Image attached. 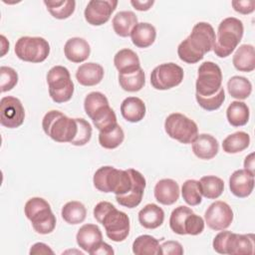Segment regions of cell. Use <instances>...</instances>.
Segmentation results:
<instances>
[{"mask_svg":"<svg viewBox=\"0 0 255 255\" xmlns=\"http://www.w3.org/2000/svg\"><path fill=\"white\" fill-rule=\"evenodd\" d=\"M215 39L213 27L209 23L198 22L193 26L189 36L178 45L177 55L181 61L195 64L213 49Z\"/></svg>","mask_w":255,"mask_h":255,"instance_id":"1","label":"cell"},{"mask_svg":"<svg viewBox=\"0 0 255 255\" xmlns=\"http://www.w3.org/2000/svg\"><path fill=\"white\" fill-rule=\"evenodd\" d=\"M93 183L99 191L125 195L132 187V177L128 169H117L114 166L106 165L96 170Z\"/></svg>","mask_w":255,"mask_h":255,"instance_id":"2","label":"cell"},{"mask_svg":"<svg viewBox=\"0 0 255 255\" xmlns=\"http://www.w3.org/2000/svg\"><path fill=\"white\" fill-rule=\"evenodd\" d=\"M244 27L241 20L227 17L218 25L217 35L213 46L214 54L219 58H226L237 48L242 40Z\"/></svg>","mask_w":255,"mask_h":255,"instance_id":"3","label":"cell"},{"mask_svg":"<svg viewBox=\"0 0 255 255\" xmlns=\"http://www.w3.org/2000/svg\"><path fill=\"white\" fill-rule=\"evenodd\" d=\"M44 132L57 142H71L77 134L76 119L68 118L60 111L48 112L42 120Z\"/></svg>","mask_w":255,"mask_h":255,"instance_id":"4","label":"cell"},{"mask_svg":"<svg viewBox=\"0 0 255 255\" xmlns=\"http://www.w3.org/2000/svg\"><path fill=\"white\" fill-rule=\"evenodd\" d=\"M24 212L37 233L46 235L54 231L56 227V216L50 204L44 198H30L25 203Z\"/></svg>","mask_w":255,"mask_h":255,"instance_id":"5","label":"cell"},{"mask_svg":"<svg viewBox=\"0 0 255 255\" xmlns=\"http://www.w3.org/2000/svg\"><path fill=\"white\" fill-rule=\"evenodd\" d=\"M213 249L219 254L249 255L254 252V235L221 231L213 239Z\"/></svg>","mask_w":255,"mask_h":255,"instance_id":"6","label":"cell"},{"mask_svg":"<svg viewBox=\"0 0 255 255\" xmlns=\"http://www.w3.org/2000/svg\"><path fill=\"white\" fill-rule=\"evenodd\" d=\"M47 84L51 99L62 104L70 101L74 94V83L69 70L64 66H54L47 74Z\"/></svg>","mask_w":255,"mask_h":255,"instance_id":"7","label":"cell"},{"mask_svg":"<svg viewBox=\"0 0 255 255\" xmlns=\"http://www.w3.org/2000/svg\"><path fill=\"white\" fill-rule=\"evenodd\" d=\"M164 130L169 137L183 144L192 143L198 135L196 123L180 113H172L165 119Z\"/></svg>","mask_w":255,"mask_h":255,"instance_id":"8","label":"cell"},{"mask_svg":"<svg viewBox=\"0 0 255 255\" xmlns=\"http://www.w3.org/2000/svg\"><path fill=\"white\" fill-rule=\"evenodd\" d=\"M14 51L16 56L24 62L42 63L50 54V45L42 37L24 36L17 40Z\"/></svg>","mask_w":255,"mask_h":255,"instance_id":"9","label":"cell"},{"mask_svg":"<svg viewBox=\"0 0 255 255\" xmlns=\"http://www.w3.org/2000/svg\"><path fill=\"white\" fill-rule=\"evenodd\" d=\"M222 72L220 67L207 61L202 63L197 72V79L195 82L196 94L202 97L214 95L222 87Z\"/></svg>","mask_w":255,"mask_h":255,"instance_id":"10","label":"cell"},{"mask_svg":"<svg viewBox=\"0 0 255 255\" xmlns=\"http://www.w3.org/2000/svg\"><path fill=\"white\" fill-rule=\"evenodd\" d=\"M101 223L106 231L109 239L115 242L124 241L129 233V218L127 213L118 210L114 205L102 216Z\"/></svg>","mask_w":255,"mask_h":255,"instance_id":"11","label":"cell"},{"mask_svg":"<svg viewBox=\"0 0 255 255\" xmlns=\"http://www.w3.org/2000/svg\"><path fill=\"white\" fill-rule=\"evenodd\" d=\"M184 77L182 68L174 63L156 66L150 74V84L155 90L165 91L178 86Z\"/></svg>","mask_w":255,"mask_h":255,"instance_id":"12","label":"cell"},{"mask_svg":"<svg viewBox=\"0 0 255 255\" xmlns=\"http://www.w3.org/2000/svg\"><path fill=\"white\" fill-rule=\"evenodd\" d=\"M25 119V110L18 98L3 97L0 101V123L8 128L22 126Z\"/></svg>","mask_w":255,"mask_h":255,"instance_id":"13","label":"cell"},{"mask_svg":"<svg viewBox=\"0 0 255 255\" xmlns=\"http://www.w3.org/2000/svg\"><path fill=\"white\" fill-rule=\"evenodd\" d=\"M204 219L210 229L215 231L224 230L233 221V211L226 202L217 200L207 207L204 213Z\"/></svg>","mask_w":255,"mask_h":255,"instance_id":"14","label":"cell"},{"mask_svg":"<svg viewBox=\"0 0 255 255\" xmlns=\"http://www.w3.org/2000/svg\"><path fill=\"white\" fill-rule=\"evenodd\" d=\"M118 5L117 0H91L88 2L84 16L86 21L93 26H101L107 23Z\"/></svg>","mask_w":255,"mask_h":255,"instance_id":"15","label":"cell"},{"mask_svg":"<svg viewBox=\"0 0 255 255\" xmlns=\"http://www.w3.org/2000/svg\"><path fill=\"white\" fill-rule=\"evenodd\" d=\"M128 171L132 177V187L125 195H116V200L122 206L134 208L141 202L146 182L144 176L139 171L133 168H128Z\"/></svg>","mask_w":255,"mask_h":255,"instance_id":"16","label":"cell"},{"mask_svg":"<svg viewBox=\"0 0 255 255\" xmlns=\"http://www.w3.org/2000/svg\"><path fill=\"white\" fill-rule=\"evenodd\" d=\"M229 188L236 197L245 198L249 196L254 188V174L245 169L235 170L229 178Z\"/></svg>","mask_w":255,"mask_h":255,"instance_id":"17","label":"cell"},{"mask_svg":"<svg viewBox=\"0 0 255 255\" xmlns=\"http://www.w3.org/2000/svg\"><path fill=\"white\" fill-rule=\"evenodd\" d=\"M178 183L171 178H163L156 182L153 193L157 202L163 205H171L179 198Z\"/></svg>","mask_w":255,"mask_h":255,"instance_id":"18","label":"cell"},{"mask_svg":"<svg viewBox=\"0 0 255 255\" xmlns=\"http://www.w3.org/2000/svg\"><path fill=\"white\" fill-rule=\"evenodd\" d=\"M219 150L217 139L209 133H200L192 142V151L200 159H211Z\"/></svg>","mask_w":255,"mask_h":255,"instance_id":"19","label":"cell"},{"mask_svg":"<svg viewBox=\"0 0 255 255\" xmlns=\"http://www.w3.org/2000/svg\"><path fill=\"white\" fill-rule=\"evenodd\" d=\"M104 68L97 63L89 62L82 64L76 72V79L82 86L92 87L100 84L104 78Z\"/></svg>","mask_w":255,"mask_h":255,"instance_id":"20","label":"cell"},{"mask_svg":"<svg viewBox=\"0 0 255 255\" xmlns=\"http://www.w3.org/2000/svg\"><path fill=\"white\" fill-rule=\"evenodd\" d=\"M64 53L69 61L73 63H82L90 57L91 47L85 39L73 37L65 43Z\"/></svg>","mask_w":255,"mask_h":255,"instance_id":"21","label":"cell"},{"mask_svg":"<svg viewBox=\"0 0 255 255\" xmlns=\"http://www.w3.org/2000/svg\"><path fill=\"white\" fill-rule=\"evenodd\" d=\"M103 239L101 229L96 224H84L76 235L77 244L86 252H90Z\"/></svg>","mask_w":255,"mask_h":255,"instance_id":"22","label":"cell"},{"mask_svg":"<svg viewBox=\"0 0 255 255\" xmlns=\"http://www.w3.org/2000/svg\"><path fill=\"white\" fill-rule=\"evenodd\" d=\"M114 64L119 74H131L140 69L139 58L135 52L130 49H122L114 57Z\"/></svg>","mask_w":255,"mask_h":255,"instance_id":"23","label":"cell"},{"mask_svg":"<svg viewBox=\"0 0 255 255\" xmlns=\"http://www.w3.org/2000/svg\"><path fill=\"white\" fill-rule=\"evenodd\" d=\"M145 112V104L137 97H128L121 104V114L129 123L140 122L144 118Z\"/></svg>","mask_w":255,"mask_h":255,"instance_id":"24","label":"cell"},{"mask_svg":"<svg viewBox=\"0 0 255 255\" xmlns=\"http://www.w3.org/2000/svg\"><path fill=\"white\" fill-rule=\"evenodd\" d=\"M156 38V30L153 25L146 22L137 23L131 33L130 39L132 44L137 48H147L153 44Z\"/></svg>","mask_w":255,"mask_h":255,"instance_id":"25","label":"cell"},{"mask_svg":"<svg viewBox=\"0 0 255 255\" xmlns=\"http://www.w3.org/2000/svg\"><path fill=\"white\" fill-rule=\"evenodd\" d=\"M233 66L240 72H252L255 69L254 47L250 44H243L237 48L232 58Z\"/></svg>","mask_w":255,"mask_h":255,"instance_id":"26","label":"cell"},{"mask_svg":"<svg viewBox=\"0 0 255 255\" xmlns=\"http://www.w3.org/2000/svg\"><path fill=\"white\" fill-rule=\"evenodd\" d=\"M164 220V211L154 203L146 204L138 212V221L146 229H155L159 227Z\"/></svg>","mask_w":255,"mask_h":255,"instance_id":"27","label":"cell"},{"mask_svg":"<svg viewBox=\"0 0 255 255\" xmlns=\"http://www.w3.org/2000/svg\"><path fill=\"white\" fill-rule=\"evenodd\" d=\"M115 33L120 37H128L137 24V17L131 11H120L118 12L112 21Z\"/></svg>","mask_w":255,"mask_h":255,"instance_id":"28","label":"cell"},{"mask_svg":"<svg viewBox=\"0 0 255 255\" xmlns=\"http://www.w3.org/2000/svg\"><path fill=\"white\" fill-rule=\"evenodd\" d=\"M92 121L94 126L100 132L111 131L119 125L116 113L110 107V105L99 110L92 117Z\"/></svg>","mask_w":255,"mask_h":255,"instance_id":"29","label":"cell"},{"mask_svg":"<svg viewBox=\"0 0 255 255\" xmlns=\"http://www.w3.org/2000/svg\"><path fill=\"white\" fill-rule=\"evenodd\" d=\"M249 108L244 102L234 101L228 106L226 110V118L232 127L245 126L249 121Z\"/></svg>","mask_w":255,"mask_h":255,"instance_id":"30","label":"cell"},{"mask_svg":"<svg viewBox=\"0 0 255 255\" xmlns=\"http://www.w3.org/2000/svg\"><path fill=\"white\" fill-rule=\"evenodd\" d=\"M61 215L64 221H66L68 224L76 225L85 221L87 209L80 201H69L62 207Z\"/></svg>","mask_w":255,"mask_h":255,"instance_id":"31","label":"cell"},{"mask_svg":"<svg viewBox=\"0 0 255 255\" xmlns=\"http://www.w3.org/2000/svg\"><path fill=\"white\" fill-rule=\"evenodd\" d=\"M132 252L136 255H159L160 245L156 238L151 235H140L132 243Z\"/></svg>","mask_w":255,"mask_h":255,"instance_id":"32","label":"cell"},{"mask_svg":"<svg viewBox=\"0 0 255 255\" xmlns=\"http://www.w3.org/2000/svg\"><path fill=\"white\" fill-rule=\"evenodd\" d=\"M199 186L202 196L207 199H216L224 190V181L215 175H206L200 178Z\"/></svg>","mask_w":255,"mask_h":255,"instance_id":"33","label":"cell"},{"mask_svg":"<svg viewBox=\"0 0 255 255\" xmlns=\"http://www.w3.org/2000/svg\"><path fill=\"white\" fill-rule=\"evenodd\" d=\"M250 144V136L245 131H236L227 135L222 142L223 151L226 153H238L246 149Z\"/></svg>","mask_w":255,"mask_h":255,"instance_id":"34","label":"cell"},{"mask_svg":"<svg viewBox=\"0 0 255 255\" xmlns=\"http://www.w3.org/2000/svg\"><path fill=\"white\" fill-rule=\"evenodd\" d=\"M227 90L232 98L245 100L252 92V84L245 77L233 76L227 82Z\"/></svg>","mask_w":255,"mask_h":255,"instance_id":"35","label":"cell"},{"mask_svg":"<svg viewBox=\"0 0 255 255\" xmlns=\"http://www.w3.org/2000/svg\"><path fill=\"white\" fill-rule=\"evenodd\" d=\"M44 4L50 14L59 20L69 18L76 8V2L74 0H45Z\"/></svg>","mask_w":255,"mask_h":255,"instance_id":"36","label":"cell"},{"mask_svg":"<svg viewBox=\"0 0 255 255\" xmlns=\"http://www.w3.org/2000/svg\"><path fill=\"white\" fill-rule=\"evenodd\" d=\"M119 83L124 91L134 93L140 91L145 84V75L143 70H139L131 73L122 75L119 74Z\"/></svg>","mask_w":255,"mask_h":255,"instance_id":"37","label":"cell"},{"mask_svg":"<svg viewBox=\"0 0 255 255\" xmlns=\"http://www.w3.org/2000/svg\"><path fill=\"white\" fill-rule=\"evenodd\" d=\"M181 195L183 200L190 206H196L202 201L199 181L195 179H187L181 187Z\"/></svg>","mask_w":255,"mask_h":255,"instance_id":"38","label":"cell"},{"mask_svg":"<svg viewBox=\"0 0 255 255\" xmlns=\"http://www.w3.org/2000/svg\"><path fill=\"white\" fill-rule=\"evenodd\" d=\"M193 211L191 208L183 205H180L175 209H173L169 217L170 229L178 235H185V231H184L185 219Z\"/></svg>","mask_w":255,"mask_h":255,"instance_id":"39","label":"cell"},{"mask_svg":"<svg viewBox=\"0 0 255 255\" xmlns=\"http://www.w3.org/2000/svg\"><path fill=\"white\" fill-rule=\"evenodd\" d=\"M125 139V132L120 125L108 132L99 133V142L102 147L107 149H114L120 146Z\"/></svg>","mask_w":255,"mask_h":255,"instance_id":"40","label":"cell"},{"mask_svg":"<svg viewBox=\"0 0 255 255\" xmlns=\"http://www.w3.org/2000/svg\"><path fill=\"white\" fill-rule=\"evenodd\" d=\"M109 105L107 97L101 92H91L88 94L84 101V109L89 118L92 117L102 108Z\"/></svg>","mask_w":255,"mask_h":255,"instance_id":"41","label":"cell"},{"mask_svg":"<svg viewBox=\"0 0 255 255\" xmlns=\"http://www.w3.org/2000/svg\"><path fill=\"white\" fill-rule=\"evenodd\" d=\"M195 99H196L197 104L203 110H205L207 112H212V111L218 110L222 106V104L225 100V92H224V89L221 87L217 93H215L214 95H211V96L202 97V96L195 94Z\"/></svg>","mask_w":255,"mask_h":255,"instance_id":"42","label":"cell"},{"mask_svg":"<svg viewBox=\"0 0 255 255\" xmlns=\"http://www.w3.org/2000/svg\"><path fill=\"white\" fill-rule=\"evenodd\" d=\"M77 122V126H78V130H77V134L74 137V139L70 142L73 145L76 146H82L87 144L91 137H92V126L90 125L89 122H87L84 119H76Z\"/></svg>","mask_w":255,"mask_h":255,"instance_id":"43","label":"cell"},{"mask_svg":"<svg viewBox=\"0 0 255 255\" xmlns=\"http://www.w3.org/2000/svg\"><path fill=\"white\" fill-rule=\"evenodd\" d=\"M17 83L18 74L13 68L6 66L0 67V88L2 93L11 91Z\"/></svg>","mask_w":255,"mask_h":255,"instance_id":"44","label":"cell"},{"mask_svg":"<svg viewBox=\"0 0 255 255\" xmlns=\"http://www.w3.org/2000/svg\"><path fill=\"white\" fill-rule=\"evenodd\" d=\"M204 225H205V222L203 218L192 212L185 219V223H184L185 235L188 234V235L195 236L200 234L204 229Z\"/></svg>","mask_w":255,"mask_h":255,"instance_id":"45","label":"cell"},{"mask_svg":"<svg viewBox=\"0 0 255 255\" xmlns=\"http://www.w3.org/2000/svg\"><path fill=\"white\" fill-rule=\"evenodd\" d=\"M233 9L243 15L252 13L255 10V1L254 0H234L231 2Z\"/></svg>","mask_w":255,"mask_h":255,"instance_id":"46","label":"cell"},{"mask_svg":"<svg viewBox=\"0 0 255 255\" xmlns=\"http://www.w3.org/2000/svg\"><path fill=\"white\" fill-rule=\"evenodd\" d=\"M160 251L162 255H181L183 254L182 245L177 241L168 240L160 245Z\"/></svg>","mask_w":255,"mask_h":255,"instance_id":"47","label":"cell"},{"mask_svg":"<svg viewBox=\"0 0 255 255\" xmlns=\"http://www.w3.org/2000/svg\"><path fill=\"white\" fill-rule=\"evenodd\" d=\"M89 253L91 255H113L115 253V251L111 245H109L106 242L101 241Z\"/></svg>","mask_w":255,"mask_h":255,"instance_id":"48","label":"cell"},{"mask_svg":"<svg viewBox=\"0 0 255 255\" xmlns=\"http://www.w3.org/2000/svg\"><path fill=\"white\" fill-rule=\"evenodd\" d=\"M30 254H54V251L47 244L38 242L31 247Z\"/></svg>","mask_w":255,"mask_h":255,"instance_id":"49","label":"cell"},{"mask_svg":"<svg viewBox=\"0 0 255 255\" xmlns=\"http://www.w3.org/2000/svg\"><path fill=\"white\" fill-rule=\"evenodd\" d=\"M130 4L137 11H147L154 4V1L153 0H144V1H141V0H131Z\"/></svg>","mask_w":255,"mask_h":255,"instance_id":"50","label":"cell"},{"mask_svg":"<svg viewBox=\"0 0 255 255\" xmlns=\"http://www.w3.org/2000/svg\"><path fill=\"white\" fill-rule=\"evenodd\" d=\"M244 169L247 170L248 172H250L251 174H255L254 173V169H255V164H254V152H251L250 154H248L245 159H244Z\"/></svg>","mask_w":255,"mask_h":255,"instance_id":"51","label":"cell"},{"mask_svg":"<svg viewBox=\"0 0 255 255\" xmlns=\"http://www.w3.org/2000/svg\"><path fill=\"white\" fill-rule=\"evenodd\" d=\"M0 39H1V57H3L9 51V42L4 35H1Z\"/></svg>","mask_w":255,"mask_h":255,"instance_id":"52","label":"cell"}]
</instances>
